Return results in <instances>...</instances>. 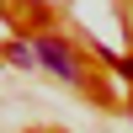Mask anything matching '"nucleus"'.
Segmentation results:
<instances>
[{"mask_svg": "<svg viewBox=\"0 0 133 133\" xmlns=\"http://www.w3.org/2000/svg\"><path fill=\"white\" fill-rule=\"evenodd\" d=\"M27 53H32V59L43 64V69H53L59 80H80V64H75V53L64 48V43H53V37H37V43H32Z\"/></svg>", "mask_w": 133, "mask_h": 133, "instance_id": "f257e3e1", "label": "nucleus"}, {"mask_svg": "<svg viewBox=\"0 0 133 133\" xmlns=\"http://www.w3.org/2000/svg\"><path fill=\"white\" fill-rule=\"evenodd\" d=\"M123 75H128V80H133V59H123Z\"/></svg>", "mask_w": 133, "mask_h": 133, "instance_id": "f03ea898", "label": "nucleus"}]
</instances>
